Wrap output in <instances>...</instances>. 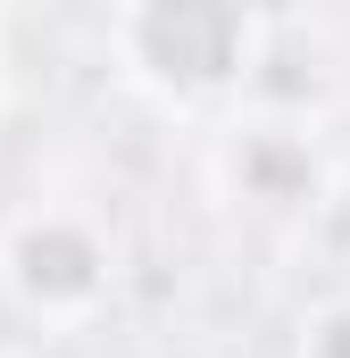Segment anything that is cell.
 I'll list each match as a JSON object with an SVG mask.
<instances>
[{
	"label": "cell",
	"instance_id": "obj_3",
	"mask_svg": "<svg viewBox=\"0 0 350 358\" xmlns=\"http://www.w3.org/2000/svg\"><path fill=\"white\" fill-rule=\"evenodd\" d=\"M234 176L251 183L259 200H309V183H317V159H309V142L300 134H251L242 150H234Z\"/></svg>",
	"mask_w": 350,
	"mask_h": 358
},
{
	"label": "cell",
	"instance_id": "obj_1",
	"mask_svg": "<svg viewBox=\"0 0 350 358\" xmlns=\"http://www.w3.org/2000/svg\"><path fill=\"white\" fill-rule=\"evenodd\" d=\"M134 59L183 100L225 92L251 76V8L242 0H134Z\"/></svg>",
	"mask_w": 350,
	"mask_h": 358
},
{
	"label": "cell",
	"instance_id": "obj_4",
	"mask_svg": "<svg viewBox=\"0 0 350 358\" xmlns=\"http://www.w3.org/2000/svg\"><path fill=\"white\" fill-rule=\"evenodd\" d=\"M300 358H350V300H342V308H326V317L309 325Z\"/></svg>",
	"mask_w": 350,
	"mask_h": 358
},
{
	"label": "cell",
	"instance_id": "obj_2",
	"mask_svg": "<svg viewBox=\"0 0 350 358\" xmlns=\"http://www.w3.org/2000/svg\"><path fill=\"white\" fill-rule=\"evenodd\" d=\"M8 283H17V300H34L50 317L59 308H92L100 283H108V250L76 217H25L17 242H8Z\"/></svg>",
	"mask_w": 350,
	"mask_h": 358
}]
</instances>
